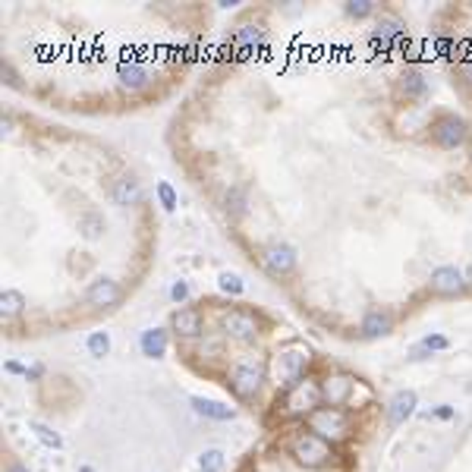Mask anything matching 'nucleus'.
I'll use <instances>...</instances> for the list:
<instances>
[{"mask_svg":"<svg viewBox=\"0 0 472 472\" xmlns=\"http://www.w3.org/2000/svg\"><path fill=\"white\" fill-rule=\"evenodd\" d=\"M416 403L419 400H416L412 390H400V394H394V400L387 403V425L390 428H400V425L416 412Z\"/></svg>","mask_w":472,"mask_h":472,"instance_id":"15","label":"nucleus"},{"mask_svg":"<svg viewBox=\"0 0 472 472\" xmlns=\"http://www.w3.org/2000/svg\"><path fill=\"white\" fill-rule=\"evenodd\" d=\"M116 82H120V89H126V91H142L145 85L151 82V76L139 60H123L120 67H116Z\"/></svg>","mask_w":472,"mask_h":472,"instance_id":"13","label":"nucleus"},{"mask_svg":"<svg viewBox=\"0 0 472 472\" xmlns=\"http://www.w3.org/2000/svg\"><path fill=\"white\" fill-rule=\"evenodd\" d=\"M463 73H466V79L472 82V60H463Z\"/></svg>","mask_w":472,"mask_h":472,"instance_id":"36","label":"nucleus"},{"mask_svg":"<svg viewBox=\"0 0 472 472\" xmlns=\"http://www.w3.org/2000/svg\"><path fill=\"white\" fill-rule=\"evenodd\" d=\"M79 472H98L95 466H79Z\"/></svg>","mask_w":472,"mask_h":472,"instance_id":"39","label":"nucleus"},{"mask_svg":"<svg viewBox=\"0 0 472 472\" xmlns=\"http://www.w3.org/2000/svg\"><path fill=\"white\" fill-rule=\"evenodd\" d=\"M3 79H7V85L19 89V79H16V73H13V67H10V63H3Z\"/></svg>","mask_w":472,"mask_h":472,"instance_id":"33","label":"nucleus"},{"mask_svg":"<svg viewBox=\"0 0 472 472\" xmlns=\"http://www.w3.org/2000/svg\"><path fill=\"white\" fill-rule=\"evenodd\" d=\"M287 451L306 469H324L334 460V444L324 441L322 435H315V431H296L293 438H290Z\"/></svg>","mask_w":472,"mask_h":472,"instance_id":"1","label":"nucleus"},{"mask_svg":"<svg viewBox=\"0 0 472 472\" xmlns=\"http://www.w3.org/2000/svg\"><path fill=\"white\" fill-rule=\"evenodd\" d=\"M224 331L240 343H255L261 334V322L259 315L249 312V308H233V312L224 315Z\"/></svg>","mask_w":472,"mask_h":472,"instance_id":"6","label":"nucleus"},{"mask_svg":"<svg viewBox=\"0 0 472 472\" xmlns=\"http://www.w3.org/2000/svg\"><path fill=\"white\" fill-rule=\"evenodd\" d=\"M142 353L148 359H161L167 353V331H161V328H151V331H145L142 334Z\"/></svg>","mask_w":472,"mask_h":472,"instance_id":"21","label":"nucleus"},{"mask_svg":"<svg viewBox=\"0 0 472 472\" xmlns=\"http://www.w3.org/2000/svg\"><path fill=\"white\" fill-rule=\"evenodd\" d=\"M7 372H13V375H28V369H22L19 362H7Z\"/></svg>","mask_w":472,"mask_h":472,"instance_id":"34","label":"nucleus"},{"mask_svg":"<svg viewBox=\"0 0 472 472\" xmlns=\"http://www.w3.org/2000/svg\"><path fill=\"white\" fill-rule=\"evenodd\" d=\"M199 469L202 472H224V451H218V447L205 451L199 457Z\"/></svg>","mask_w":472,"mask_h":472,"instance_id":"26","label":"nucleus"},{"mask_svg":"<svg viewBox=\"0 0 472 472\" xmlns=\"http://www.w3.org/2000/svg\"><path fill=\"white\" fill-rule=\"evenodd\" d=\"M7 472H28V469H26V466H22V463H13Z\"/></svg>","mask_w":472,"mask_h":472,"instance_id":"37","label":"nucleus"},{"mask_svg":"<svg viewBox=\"0 0 472 472\" xmlns=\"http://www.w3.org/2000/svg\"><path fill=\"white\" fill-rule=\"evenodd\" d=\"M261 381H265V369L259 362H240L230 375V387L240 400H252L261 390Z\"/></svg>","mask_w":472,"mask_h":472,"instance_id":"7","label":"nucleus"},{"mask_svg":"<svg viewBox=\"0 0 472 472\" xmlns=\"http://www.w3.org/2000/svg\"><path fill=\"white\" fill-rule=\"evenodd\" d=\"M227 211H230L233 218L246 214V199H243V192H240V189H233L230 195H227Z\"/></svg>","mask_w":472,"mask_h":472,"instance_id":"31","label":"nucleus"},{"mask_svg":"<svg viewBox=\"0 0 472 472\" xmlns=\"http://www.w3.org/2000/svg\"><path fill=\"white\" fill-rule=\"evenodd\" d=\"M306 425H308V431L322 435V438L331 441V444H340V441H347L349 431H353L349 412L340 410V406H318L312 416H306Z\"/></svg>","mask_w":472,"mask_h":472,"instance_id":"2","label":"nucleus"},{"mask_svg":"<svg viewBox=\"0 0 472 472\" xmlns=\"http://www.w3.org/2000/svg\"><path fill=\"white\" fill-rule=\"evenodd\" d=\"M189 403H192V410L199 412V416H205V419H214V422H227V419H233V416H236V410H233V406H224V403H218V400L192 397Z\"/></svg>","mask_w":472,"mask_h":472,"instance_id":"20","label":"nucleus"},{"mask_svg":"<svg viewBox=\"0 0 472 472\" xmlns=\"http://www.w3.org/2000/svg\"><path fill=\"white\" fill-rule=\"evenodd\" d=\"M89 353L95 359H104L110 353V337L107 331H95V334H89Z\"/></svg>","mask_w":472,"mask_h":472,"instance_id":"27","label":"nucleus"},{"mask_svg":"<svg viewBox=\"0 0 472 472\" xmlns=\"http://www.w3.org/2000/svg\"><path fill=\"white\" fill-rule=\"evenodd\" d=\"M353 387H356V378L347 375V372H331L328 378H322V400L324 406H347L353 397Z\"/></svg>","mask_w":472,"mask_h":472,"instance_id":"10","label":"nucleus"},{"mask_svg":"<svg viewBox=\"0 0 472 472\" xmlns=\"http://www.w3.org/2000/svg\"><path fill=\"white\" fill-rule=\"evenodd\" d=\"M343 10H347L349 19H365V16L375 13V0H349Z\"/></svg>","mask_w":472,"mask_h":472,"instance_id":"28","label":"nucleus"},{"mask_svg":"<svg viewBox=\"0 0 472 472\" xmlns=\"http://www.w3.org/2000/svg\"><path fill=\"white\" fill-rule=\"evenodd\" d=\"M397 91H400V98H406V101L422 104L425 98H428V82H425V76L419 73L416 67H406L397 79Z\"/></svg>","mask_w":472,"mask_h":472,"instance_id":"12","label":"nucleus"},{"mask_svg":"<svg viewBox=\"0 0 472 472\" xmlns=\"http://www.w3.org/2000/svg\"><path fill=\"white\" fill-rule=\"evenodd\" d=\"M466 274L460 271V268H453V265H441V268H435L431 271V277H428V290L435 296H441V299H453V296H463L466 293Z\"/></svg>","mask_w":472,"mask_h":472,"instance_id":"5","label":"nucleus"},{"mask_svg":"<svg viewBox=\"0 0 472 472\" xmlns=\"http://www.w3.org/2000/svg\"><path fill=\"white\" fill-rule=\"evenodd\" d=\"M171 299L173 302H186V299H189V283H186V281L173 283V287H171Z\"/></svg>","mask_w":472,"mask_h":472,"instance_id":"32","label":"nucleus"},{"mask_svg":"<svg viewBox=\"0 0 472 472\" xmlns=\"http://www.w3.org/2000/svg\"><path fill=\"white\" fill-rule=\"evenodd\" d=\"M79 230H82L85 240H98L104 233V214L98 211H85L82 218H79Z\"/></svg>","mask_w":472,"mask_h":472,"instance_id":"23","label":"nucleus"},{"mask_svg":"<svg viewBox=\"0 0 472 472\" xmlns=\"http://www.w3.org/2000/svg\"><path fill=\"white\" fill-rule=\"evenodd\" d=\"M308 359H312V353H308V347H290L281 353V359H277V369H281L283 378H293V381H299L302 369L308 365Z\"/></svg>","mask_w":472,"mask_h":472,"instance_id":"17","label":"nucleus"},{"mask_svg":"<svg viewBox=\"0 0 472 472\" xmlns=\"http://www.w3.org/2000/svg\"><path fill=\"white\" fill-rule=\"evenodd\" d=\"M435 416H438V419H451L453 410H451V406H441V410H435Z\"/></svg>","mask_w":472,"mask_h":472,"instance_id":"35","label":"nucleus"},{"mask_svg":"<svg viewBox=\"0 0 472 472\" xmlns=\"http://www.w3.org/2000/svg\"><path fill=\"white\" fill-rule=\"evenodd\" d=\"M171 324H173V331H177V337H186V340H195V337L202 334V328H205V322H202V312H199L195 306L173 312Z\"/></svg>","mask_w":472,"mask_h":472,"instance_id":"14","label":"nucleus"},{"mask_svg":"<svg viewBox=\"0 0 472 472\" xmlns=\"http://www.w3.org/2000/svg\"><path fill=\"white\" fill-rule=\"evenodd\" d=\"M359 331H362V337H369V340L387 337L390 331H394V318H390V312H384V308H369V312L362 315Z\"/></svg>","mask_w":472,"mask_h":472,"instance_id":"16","label":"nucleus"},{"mask_svg":"<svg viewBox=\"0 0 472 472\" xmlns=\"http://www.w3.org/2000/svg\"><path fill=\"white\" fill-rule=\"evenodd\" d=\"M157 199H161V208H164V211H173V208H177V192H173V186L167 183V180L157 183Z\"/></svg>","mask_w":472,"mask_h":472,"instance_id":"30","label":"nucleus"},{"mask_svg":"<svg viewBox=\"0 0 472 472\" xmlns=\"http://www.w3.org/2000/svg\"><path fill=\"white\" fill-rule=\"evenodd\" d=\"M22 308H26V296L19 290H3L0 293V315L3 318H16V315H22Z\"/></svg>","mask_w":472,"mask_h":472,"instance_id":"22","label":"nucleus"},{"mask_svg":"<svg viewBox=\"0 0 472 472\" xmlns=\"http://www.w3.org/2000/svg\"><path fill=\"white\" fill-rule=\"evenodd\" d=\"M296 261H299V255H296V249L287 246V243H271V246H265V252H261V265H265V271L274 274V277L293 274Z\"/></svg>","mask_w":472,"mask_h":472,"instance_id":"8","label":"nucleus"},{"mask_svg":"<svg viewBox=\"0 0 472 472\" xmlns=\"http://www.w3.org/2000/svg\"><path fill=\"white\" fill-rule=\"evenodd\" d=\"M403 44H410L406 26L400 19H394V16H381L375 32H372V48L375 51H394V48H403Z\"/></svg>","mask_w":472,"mask_h":472,"instance_id":"9","label":"nucleus"},{"mask_svg":"<svg viewBox=\"0 0 472 472\" xmlns=\"http://www.w3.org/2000/svg\"><path fill=\"white\" fill-rule=\"evenodd\" d=\"M419 347L425 349V353H444V349H451V340H447L444 334H428V337H422V343Z\"/></svg>","mask_w":472,"mask_h":472,"instance_id":"29","label":"nucleus"},{"mask_svg":"<svg viewBox=\"0 0 472 472\" xmlns=\"http://www.w3.org/2000/svg\"><path fill=\"white\" fill-rule=\"evenodd\" d=\"M120 299H123V290H120L116 281H110V277H98V281H91L89 290H85V302L95 308H110Z\"/></svg>","mask_w":472,"mask_h":472,"instance_id":"11","label":"nucleus"},{"mask_svg":"<svg viewBox=\"0 0 472 472\" xmlns=\"http://www.w3.org/2000/svg\"><path fill=\"white\" fill-rule=\"evenodd\" d=\"M469 139V126H466L463 116L457 114H438L435 116V123H431V142L438 145V148H460V145Z\"/></svg>","mask_w":472,"mask_h":472,"instance_id":"4","label":"nucleus"},{"mask_svg":"<svg viewBox=\"0 0 472 472\" xmlns=\"http://www.w3.org/2000/svg\"><path fill=\"white\" fill-rule=\"evenodd\" d=\"M463 274H466V283H469V287H472V261H469V268H466Z\"/></svg>","mask_w":472,"mask_h":472,"instance_id":"38","label":"nucleus"},{"mask_svg":"<svg viewBox=\"0 0 472 472\" xmlns=\"http://www.w3.org/2000/svg\"><path fill=\"white\" fill-rule=\"evenodd\" d=\"M318 403H322V381L299 378L283 397V412L287 416H312L318 410Z\"/></svg>","mask_w":472,"mask_h":472,"instance_id":"3","label":"nucleus"},{"mask_svg":"<svg viewBox=\"0 0 472 472\" xmlns=\"http://www.w3.org/2000/svg\"><path fill=\"white\" fill-rule=\"evenodd\" d=\"M259 38H261V26H252V22H246V26L236 28V35H233V44H236V60H246V57L255 51Z\"/></svg>","mask_w":472,"mask_h":472,"instance_id":"19","label":"nucleus"},{"mask_svg":"<svg viewBox=\"0 0 472 472\" xmlns=\"http://www.w3.org/2000/svg\"><path fill=\"white\" fill-rule=\"evenodd\" d=\"M32 431L38 435V441H42L44 447H51V451H60V447H63V438L57 435L54 428H51V425H44V422H32Z\"/></svg>","mask_w":472,"mask_h":472,"instance_id":"24","label":"nucleus"},{"mask_svg":"<svg viewBox=\"0 0 472 472\" xmlns=\"http://www.w3.org/2000/svg\"><path fill=\"white\" fill-rule=\"evenodd\" d=\"M218 287L224 290V293H230V296H243L246 293V283H243V277L240 274H233V271H224L218 277Z\"/></svg>","mask_w":472,"mask_h":472,"instance_id":"25","label":"nucleus"},{"mask_svg":"<svg viewBox=\"0 0 472 472\" xmlns=\"http://www.w3.org/2000/svg\"><path fill=\"white\" fill-rule=\"evenodd\" d=\"M110 199L123 208L139 205V202H142V186H139V180H132V177H120L114 183V189H110Z\"/></svg>","mask_w":472,"mask_h":472,"instance_id":"18","label":"nucleus"}]
</instances>
